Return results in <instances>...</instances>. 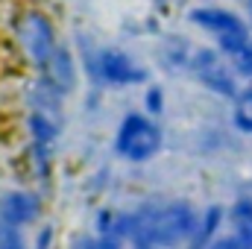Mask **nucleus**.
I'll use <instances>...</instances> for the list:
<instances>
[{"mask_svg":"<svg viewBox=\"0 0 252 249\" xmlns=\"http://www.w3.org/2000/svg\"><path fill=\"white\" fill-rule=\"evenodd\" d=\"M205 249H252V244L235 232V235H229V238H214Z\"/></svg>","mask_w":252,"mask_h":249,"instance_id":"obj_16","label":"nucleus"},{"mask_svg":"<svg viewBox=\"0 0 252 249\" xmlns=\"http://www.w3.org/2000/svg\"><path fill=\"white\" fill-rule=\"evenodd\" d=\"M220 223H223V208H220V205H211V208H205V211L199 214V226H196L193 244H199V247H208V244L217 238V232H220Z\"/></svg>","mask_w":252,"mask_h":249,"instance_id":"obj_10","label":"nucleus"},{"mask_svg":"<svg viewBox=\"0 0 252 249\" xmlns=\"http://www.w3.org/2000/svg\"><path fill=\"white\" fill-rule=\"evenodd\" d=\"M15 35L21 50L27 53V59L35 64L38 70L47 64V59L56 53L59 47V35H56V24L41 12V9H27L18 24H15Z\"/></svg>","mask_w":252,"mask_h":249,"instance_id":"obj_3","label":"nucleus"},{"mask_svg":"<svg viewBox=\"0 0 252 249\" xmlns=\"http://www.w3.org/2000/svg\"><path fill=\"white\" fill-rule=\"evenodd\" d=\"M190 21H193L199 30L211 32L217 41H220V38H235V35H244V38L250 35V24H247L241 15L229 12V9L199 6V9H193V12H190Z\"/></svg>","mask_w":252,"mask_h":249,"instance_id":"obj_7","label":"nucleus"},{"mask_svg":"<svg viewBox=\"0 0 252 249\" xmlns=\"http://www.w3.org/2000/svg\"><path fill=\"white\" fill-rule=\"evenodd\" d=\"M196 226H199V214L188 202H164V205H153L138 214H129L109 232L115 238H132L141 249H170L182 247L185 241H193Z\"/></svg>","mask_w":252,"mask_h":249,"instance_id":"obj_1","label":"nucleus"},{"mask_svg":"<svg viewBox=\"0 0 252 249\" xmlns=\"http://www.w3.org/2000/svg\"><path fill=\"white\" fill-rule=\"evenodd\" d=\"M94 73L100 82L112 85V88H129V85H141L150 79V70L141 67L129 53L124 50H115V47H106L97 53L94 59Z\"/></svg>","mask_w":252,"mask_h":249,"instance_id":"obj_5","label":"nucleus"},{"mask_svg":"<svg viewBox=\"0 0 252 249\" xmlns=\"http://www.w3.org/2000/svg\"><path fill=\"white\" fill-rule=\"evenodd\" d=\"M18 232H21V229H15V226H9V223L0 220V249H24Z\"/></svg>","mask_w":252,"mask_h":249,"instance_id":"obj_15","label":"nucleus"},{"mask_svg":"<svg viewBox=\"0 0 252 249\" xmlns=\"http://www.w3.org/2000/svg\"><path fill=\"white\" fill-rule=\"evenodd\" d=\"M53 247V229L50 226H44L38 235H35V244H32V249H50Z\"/></svg>","mask_w":252,"mask_h":249,"instance_id":"obj_17","label":"nucleus"},{"mask_svg":"<svg viewBox=\"0 0 252 249\" xmlns=\"http://www.w3.org/2000/svg\"><path fill=\"white\" fill-rule=\"evenodd\" d=\"M232 223H235V232L252 244V190L244 193V196L232 205Z\"/></svg>","mask_w":252,"mask_h":249,"instance_id":"obj_12","label":"nucleus"},{"mask_svg":"<svg viewBox=\"0 0 252 249\" xmlns=\"http://www.w3.org/2000/svg\"><path fill=\"white\" fill-rule=\"evenodd\" d=\"M164 144V132L161 126L156 124L153 115H138V112H129L121 118L118 124V132H115V150L118 156L126 158V161H150L158 156Z\"/></svg>","mask_w":252,"mask_h":249,"instance_id":"obj_2","label":"nucleus"},{"mask_svg":"<svg viewBox=\"0 0 252 249\" xmlns=\"http://www.w3.org/2000/svg\"><path fill=\"white\" fill-rule=\"evenodd\" d=\"M100 249H118V244L112 238H106V241H100Z\"/></svg>","mask_w":252,"mask_h":249,"instance_id":"obj_18","label":"nucleus"},{"mask_svg":"<svg viewBox=\"0 0 252 249\" xmlns=\"http://www.w3.org/2000/svg\"><path fill=\"white\" fill-rule=\"evenodd\" d=\"M188 67L190 73L199 79V85H205L211 94L217 97H226V100H235L241 85L235 79V67L232 62L223 56V50H214V47H196L188 56Z\"/></svg>","mask_w":252,"mask_h":249,"instance_id":"obj_4","label":"nucleus"},{"mask_svg":"<svg viewBox=\"0 0 252 249\" xmlns=\"http://www.w3.org/2000/svg\"><path fill=\"white\" fill-rule=\"evenodd\" d=\"M38 73H41V85L50 97H64L76 85V62H73V56L64 44L56 47V53L47 59V64Z\"/></svg>","mask_w":252,"mask_h":249,"instance_id":"obj_8","label":"nucleus"},{"mask_svg":"<svg viewBox=\"0 0 252 249\" xmlns=\"http://www.w3.org/2000/svg\"><path fill=\"white\" fill-rule=\"evenodd\" d=\"M232 121H235V129H238V132L252 135V85H247V88H241V91H238Z\"/></svg>","mask_w":252,"mask_h":249,"instance_id":"obj_11","label":"nucleus"},{"mask_svg":"<svg viewBox=\"0 0 252 249\" xmlns=\"http://www.w3.org/2000/svg\"><path fill=\"white\" fill-rule=\"evenodd\" d=\"M144 109H147V115H153V118H158V115L164 112V91H161L158 85H147Z\"/></svg>","mask_w":252,"mask_h":249,"instance_id":"obj_14","label":"nucleus"},{"mask_svg":"<svg viewBox=\"0 0 252 249\" xmlns=\"http://www.w3.org/2000/svg\"><path fill=\"white\" fill-rule=\"evenodd\" d=\"M27 129H30V158H32V167L41 176H47L50 164H53V147H56V138H59V126L53 124V118L44 109H35L27 118Z\"/></svg>","mask_w":252,"mask_h":249,"instance_id":"obj_6","label":"nucleus"},{"mask_svg":"<svg viewBox=\"0 0 252 249\" xmlns=\"http://www.w3.org/2000/svg\"><path fill=\"white\" fill-rule=\"evenodd\" d=\"M247 12H250V27H252V0H247Z\"/></svg>","mask_w":252,"mask_h":249,"instance_id":"obj_19","label":"nucleus"},{"mask_svg":"<svg viewBox=\"0 0 252 249\" xmlns=\"http://www.w3.org/2000/svg\"><path fill=\"white\" fill-rule=\"evenodd\" d=\"M41 214V205H38V196L30 193V190H9L0 196V220L15 226V229H24L30 223H35Z\"/></svg>","mask_w":252,"mask_h":249,"instance_id":"obj_9","label":"nucleus"},{"mask_svg":"<svg viewBox=\"0 0 252 249\" xmlns=\"http://www.w3.org/2000/svg\"><path fill=\"white\" fill-rule=\"evenodd\" d=\"M226 59L232 62V67H235V73H238V76H244V79H250V82H252V41H250V44H244L238 53L226 56Z\"/></svg>","mask_w":252,"mask_h":249,"instance_id":"obj_13","label":"nucleus"}]
</instances>
